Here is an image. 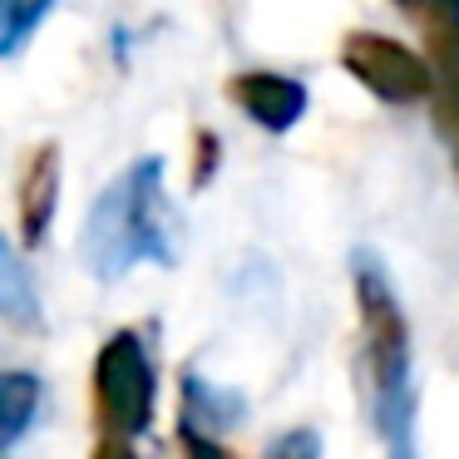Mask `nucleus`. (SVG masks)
Segmentation results:
<instances>
[{
    "label": "nucleus",
    "mask_w": 459,
    "mask_h": 459,
    "mask_svg": "<svg viewBox=\"0 0 459 459\" xmlns=\"http://www.w3.org/2000/svg\"><path fill=\"white\" fill-rule=\"evenodd\" d=\"M341 65H346L351 80H360L385 104H420L439 90V80L425 65V55H415L410 45L390 40V35H376V30L346 35V40H341Z\"/></svg>",
    "instance_id": "nucleus-4"
},
{
    "label": "nucleus",
    "mask_w": 459,
    "mask_h": 459,
    "mask_svg": "<svg viewBox=\"0 0 459 459\" xmlns=\"http://www.w3.org/2000/svg\"><path fill=\"white\" fill-rule=\"evenodd\" d=\"M15 198H21V242L25 247H40L45 232H50V218H55V198H60V149L55 143L30 149Z\"/></svg>",
    "instance_id": "nucleus-6"
},
{
    "label": "nucleus",
    "mask_w": 459,
    "mask_h": 459,
    "mask_svg": "<svg viewBox=\"0 0 459 459\" xmlns=\"http://www.w3.org/2000/svg\"><path fill=\"white\" fill-rule=\"evenodd\" d=\"M80 257L100 281L129 277L139 262L178 257V218L163 193V163L139 159L100 193L80 238Z\"/></svg>",
    "instance_id": "nucleus-1"
},
{
    "label": "nucleus",
    "mask_w": 459,
    "mask_h": 459,
    "mask_svg": "<svg viewBox=\"0 0 459 459\" xmlns=\"http://www.w3.org/2000/svg\"><path fill=\"white\" fill-rule=\"evenodd\" d=\"M94 459H134V449H129V439H104L94 449Z\"/></svg>",
    "instance_id": "nucleus-14"
},
{
    "label": "nucleus",
    "mask_w": 459,
    "mask_h": 459,
    "mask_svg": "<svg viewBox=\"0 0 459 459\" xmlns=\"http://www.w3.org/2000/svg\"><path fill=\"white\" fill-rule=\"evenodd\" d=\"M212 169H218V139H212V129H198L193 134V188H203Z\"/></svg>",
    "instance_id": "nucleus-12"
},
{
    "label": "nucleus",
    "mask_w": 459,
    "mask_h": 459,
    "mask_svg": "<svg viewBox=\"0 0 459 459\" xmlns=\"http://www.w3.org/2000/svg\"><path fill=\"white\" fill-rule=\"evenodd\" d=\"M35 410H40V380L30 370H5L0 376V445L11 449L25 435Z\"/></svg>",
    "instance_id": "nucleus-7"
},
{
    "label": "nucleus",
    "mask_w": 459,
    "mask_h": 459,
    "mask_svg": "<svg viewBox=\"0 0 459 459\" xmlns=\"http://www.w3.org/2000/svg\"><path fill=\"white\" fill-rule=\"evenodd\" d=\"M267 459H321V435L307 425L287 429V435H277L267 445Z\"/></svg>",
    "instance_id": "nucleus-10"
},
{
    "label": "nucleus",
    "mask_w": 459,
    "mask_h": 459,
    "mask_svg": "<svg viewBox=\"0 0 459 459\" xmlns=\"http://www.w3.org/2000/svg\"><path fill=\"white\" fill-rule=\"evenodd\" d=\"M228 94L252 124H262L267 134H287L291 124L307 114V90L287 74H272V70H247V74H232Z\"/></svg>",
    "instance_id": "nucleus-5"
},
{
    "label": "nucleus",
    "mask_w": 459,
    "mask_h": 459,
    "mask_svg": "<svg viewBox=\"0 0 459 459\" xmlns=\"http://www.w3.org/2000/svg\"><path fill=\"white\" fill-rule=\"evenodd\" d=\"M400 11H410L415 21H425L429 30H455L459 25V0H395Z\"/></svg>",
    "instance_id": "nucleus-11"
},
{
    "label": "nucleus",
    "mask_w": 459,
    "mask_h": 459,
    "mask_svg": "<svg viewBox=\"0 0 459 459\" xmlns=\"http://www.w3.org/2000/svg\"><path fill=\"white\" fill-rule=\"evenodd\" d=\"M5 291H0V311L11 326H40V307H30V287H25V272H21V257L5 252Z\"/></svg>",
    "instance_id": "nucleus-9"
},
{
    "label": "nucleus",
    "mask_w": 459,
    "mask_h": 459,
    "mask_svg": "<svg viewBox=\"0 0 459 459\" xmlns=\"http://www.w3.org/2000/svg\"><path fill=\"white\" fill-rule=\"evenodd\" d=\"M55 0H0V55H21L30 30L50 15Z\"/></svg>",
    "instance_id": "nucleus-8"
},
{
    "label": "nucleus",
    "mask_w": 459,
    "mask_h": 459,
    "mask_svg": "<svg viewBox=\"0 0 459 459\" xmlns=\"http://www.w3.org/2000/svg\"><path fill=\"white\" fill-rule=\"evenodd\" d=\"M356 311H360V366L376 420L390 439V455L410 459V336L400 301L370 252L356 257Z\"/></svg>",
    "instance_id": "nucleus-2"
},
{
    "label": "nucleus",
    "mask_w": 459,
    "mask_h": 459,
    "mask_svg": "<svg viewBox=\"0 0 459 459\" xmlns=\"http://www.w3.org/2000/svg\"><path fill=\"white\" fill-rule=\"evenodd\" d=\"M94 410L109 439H129L153 420V360L139 331H114L94 360Z\"/></svg>",
    "instance_id": "nucleus-3"
},
{
    "label": "nucleus",
    "mask_w": 459,
    "mask_h": 459,
    "mask_svg": "<svg viewBox=\"0 0 459 459\" xmlns=\"http://www.w3.org/2000/svg\"><path fill=\"white\" fill-rule=\"evenodd\" d=\"M183 455L188 459H232L222 445H212L208 435H198V429H183Z\"/></svg>",
    "instance_id": "nucleus-13"
}]
</instances>
